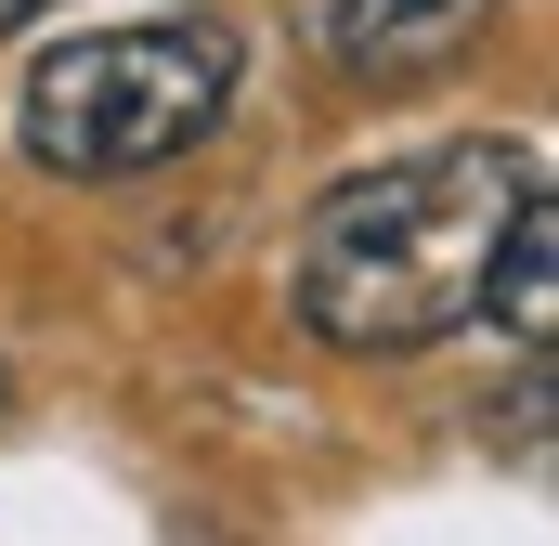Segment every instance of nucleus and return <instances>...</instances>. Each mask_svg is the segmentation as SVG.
Listing matches in <instances>:
<instances>
[{
  "mask_svg": "<svg viewBox=\"0 0 559 546\" xmlns=\"http://www.w3.org/2000/svg\"><path fill=\"white\" fill-rule=\"evenodd\" d=\"M222 105H235V39L222 26H195V13L79 26L26 79V156L66 169V182H131V169H169L182 143H209Z\"/></svg>",
  "mask_w": 559,
  "mask_h": 546,
  "instance_id": "obj_2",
  "label": "nucleus"
},
{
  "mask_svg": "<svg viewBox=\"0 0 559 546\" xmlns=\"http://www.w3.org/2000/svg\"><path fill=\"white\" fill-rule=\"evenodd\" d=\"M26 13H39V0H0V26H26Z\"/></svg>",
  "mask_w": 559,
  "mask_h": 546,
  "instance_id": "obj_5",
  "label": "nucleus"
},
{
  "mask_svg": "<svg viewBox=\"0 0 559 546\" xmlns=\"http://www.w3.org/2000/svg\"><path fill=\"white\" fill-rule=\"evenodd\" d=\"M534 182H547V156L521 131H468L325 182L299 222V325L325 352H429V339L481 325L495 248Z\"/></svg>",
  "mask_w": 559,
  "mask_h": 546,
  "instance_id": "obj_1",
  "label": "nucleus"
},
{
  "mask_svg": "<svg viewBox=\"0 0 559 546\" xmlns=\"http://www.w3.org/2000/svg\"><path fill=\"white\" fill-rule=\"evenodd\" d=\"M0 404H13V365H0Z\"/></svg>",
  "mask_w": 559,
  "mask_h": 546,
  "instance_id": "obj_6",
  "label": "nucleus"
},
{
  "mask_svg": "<svg viewBox=\"0 0 559 546\" xmlns=\"http://www.w3.org/2000/svg\"><path fill=\"white\" fill-rule=\"evenodd\" d=\"M481 13L495 0H299V26L338 79H442L481 39Z\"/></svg>",
  "mask_w": 559,
  "mask_h": 546,
  "instance_id": "obj_3",
  "label": "nucleus"
},
{
  "mask_svg": "<svg viewBox=\"0 0 559 546\" xmlns=\"http://www.w3.org/2000/svg\"><path fill=\"white\" fill-rule=\"evenodd\" d=\"M481 312H495L521 352H547V339H559V235H547V182L521 195V222H508V248H495V286H481Z\"/></svg>",
  "mask_w": 559,
  "mask_h": 546,
  "instance_id": "obj_4",
  "label": "nucleus"
}]
</instances>
